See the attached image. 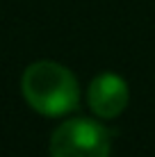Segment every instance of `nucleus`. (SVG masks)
Here are the masks:
<instances>
[{
    "mask_svg": "<svg viewBox=\"0 0 155 157\" xmlns=\"http://www.w3.org/2000/svg\"><path fill=\"white\" fill-rule=\"evenodd\" d=\"M21 94L41 116H64L80 102L76 75L57 62H34L21 75Z\"/></svg>",
    "mask_w": 155,
    "mask_h": 157,
    "instance_id": "f257e3e1",
    "label": "nucleus"
},
{
    "mask_svg": "<svg viewBox=\"0 0 155 157\" xmlns=\"http://www.w3.org/2000/svg\"><path fill=\"white\" fill-rule=\"evenodd\" d=\"M110 132L94 118H68L50 137V157H110Z\"/></svg>",
    "mask_w": 155,
    "mask_h": 157,
    "instance_id": "f03ea898",
    "label": "nucleus"
},
{
    "mask_svg": "<svg viewBox=\"0 0 155 157\" xmlns=\"http://www.w3.org/2000/svg\"><path fill=\"white\" fill-rule=\"evenodd\" d=\"M87 100L98 118H116L128 107L130 89L128 82L116 73H100L87 89Z\"/></svg>",
    "mask_w": 155,
    "mask_h": 157,
    "instance_id": "7ed1b4c3",
    "label": "nucleus"
}]
</instances>
